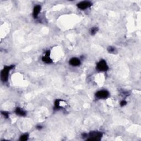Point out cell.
Segmentation results:
<instances>
[{
    "label": "cell",
    "mask_w": 141,
    "mask_h": 141,
    "mask_svg": "<svg viewBox=\"0 0 141 141\" xmlns=\"http://www.w3.org/2000/svg\"><path fill=\"white\" fill-rule=\"evenodd\" d=\"M13 67V66H7V67H5L4 68V69L2 71V72H1V79H2V81H7L8 77V74L9 71H10L11 69H12Z\"/></svg>",
    "instance_id": "6da1fadb"
},
{
    "label": "cell",
    "mask_w": 141,
    "mask_h": 141,
    "mask_svg": "<svg viewBox=\"0 0 141 141\" xmlns=\"http://www.w3.org/2000/svg\"><path fill=\"white\" fill-rule=\"evenodd\" d=\"M89 138L88 140L91 141H99L102 137V133L99 132H91L89 134Z\"/></svg>",
    "instance_id": "7a4b0ae2"
},
{
    "label": "cell",
    "mask_w": 141,
    "mask_h": 141,
    "mask_svg": "<svg viewBox=\"0 0 141 141\" xmlns=\"http://www.w3.org/2000/svg\"><path fill=\"white\" fill-rule=\"evenodd\" d=\"M96 68L100 71H107L109 69L108 66L104 60H101L97 64Z\"/></svg>",
    "instance_id": "3957f363"
},
{
    "label": "cell",
    "mask_w": 141,
    "mask_h": 141,
    "mask_svg": "<svg viewBox=\"0 0 141 141\" xmlns=\"http://www.w3.org/2000/svg\"><path fill=\"white\" fill-rule=\"evenodd\" d=\"M109 92L107 91H100L96 93V96L99 99H105L109 96Z\"/></svg>",
    "instance_id": "277c9868"
},
{
    "label": "cell",
    "mask_w": 141,
    "mask_h": 141,
    "mask_svg": "<svg viewBox=\"0 0 141 141\" xmlns=\"http://www.w3.org/2000/svg\"><path fill=\"white\" fill-rule=\"evenodd\" d=\"M91 5H92V4L90 2H88V1H83V2L79 3L78 4V7L80 9H85L87 8L91 7Z\"/></svg>",
    "instance_id": "5b68a950"
},
{
    "label": "cell",
    "mask_w": 141,
    "mask_h": 141,
    "mask_svg": "<svg viewBox=\"0 0 141 141\" xmlns=\"http://www.w3.org/2000/svg\"><path fill=\"white\" fill-rule=\"evenodd\" d=\"M69 63L73 66H79L80 64V60L77 58H73L69 61Z\"/></svg>",
    "instance_id": "8992f818"
},
{
    "label": "cell",
    "mask_w": 141,
    "mask_h": 141,
    "mask_svg": "<svg viewBox=\"0 0 141 141\" xmlns=\"http://www.w3.org/2000/svg\"><path fill=\"white\" fill-rule=\"evenodd\" d=\"M41 9V7L40 6L37 5L34 7V11H33V17L34 18H36L38 17V15H39V12H40Z\"/></svg>",
    "instance_id": "52a82bcc"
},
{
    "label": "cell",
    "mask_w": 141,
    "mask_h": 141,
    "mask_svg": "<svg viewBox=\"0 0 141 141\" xmlns=\"http://www.w3.org/2000/svg\"><path fill=\"white\" fill-rule=\"evenodd\" d=\"M50 52L47 51L46 53V55L45 56H44L42 57V61L44 62H45V63H50L52 62V60H51V58L49 57V54H50Z\"/></svg>",
    "instance_id": "ba28073f"
},
{
    "label": "cell",
    "mask_w": 141,
    "mask_h": 141,
    "mask_svg": "<svg viewBox=\"0 0 141 141\" xmlns=\"http://www.w3.org/2000/svg\"><path fill=\"white\" fill-rule=\"evenodd\" d=\"M15 113H16L17 115H20V116H25V114H26L24 111L22 110V109L20 108H17L16 109V110H15Z\"/></svg>",
    "instance_id": "9c48e42d"
},
{
    "label": "cell",
    "mask_w": 141,
    "mask_h": 141,
    "mask_svg": "<svg viewBox=\"0 0 141 141\" xmlns=\"http://www.w3.org/2000/svg\"><path fill=\"white\" fill-rule=\"evenodd\" d=\"M28 138V134H24V135H23V136H22L21 137H20V139L21 141H24L27 140Z\"/></svg>",
    "instance_id": "30bf717a"
},
{
    "label": "cell",
    "mask_w": 141,
    "mask_h": 141,
    "mask_svg": "<svg viewBox=\"0 0 141 141\" xmlns=\"http://www.w3.org/2000/svg\"><path fill=\"white\" fill-rule=\"evenodd\" d=\"M55 108L57 109H60L61 108V107H60V100H56V102H55Z\"/></svg>",
    "instance_id": "8fae6325"
},
{
    "label": "cell",
    "mask_w": 141,
    "mask_h": 141,
    "mask_svg": "<svg viewBox=\"0 0 141 141\" xmlns=\"http://www.w3.org/2000/svg\"><path fill=\"white\" fill-rule=\"evenodd\" d=\"M91 35H94L96 34V33L98 31V28H93L91 30Z\"/></svg>",
    "instance_id": "7c38bea8"
},
{
    "label": "cell",
    "mask_w": 141,
    "mask_h": 141,
    "mask_svg": "<svg viewBox=\"0 0 141 141\" xmlns=\"http://www.w3.org/2000/svg\"><path fill=\"white\" fill-rule=\"evenodd\" d=\"M2 113L3 115H4V117H6V118H7L8 117V112H2Z\"/></svg>",
    "instance_id": "4fadbf2b"
},
{
    "label": "cell",
    "mask_w": 141,
    "mask_h": 141,
    "mask_svg": "<svg viewBox=\"0 0 141 141\" xmlns=\"http://www.w3.org/2000/svg\"><path fill=\"white\" fill-rule=\"evenodd\" d=\"M108 50H109V52H110V53H112V52H113V51H115V49L112 48V47H110L108 49Z\"/></svg>",
    "instance_id": "5bb4252c"
},
{
    "label": "cell",
    "mask_w": 141,
    "mask_h": 141,
    "mask_svg": "<svg viewBox=\"0 0 141 141\" xmlns=\"http://www.w3.org/2000/svg\"><path fill=\"white\" fill-rule=\"evenodd\" d=\"M126 101H122L120 103V105L121 106H125V105H126Z\"/></svg>",
    "instance_id": "9a60e30c"
}]
</instances>
